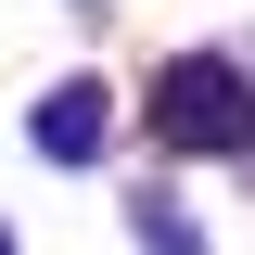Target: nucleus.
I'll return each instance as SVG.
<instances>
[{"instance_id":"obj_1","label":"nucleus","mask_w":255,"mask_h":255,"mask_svg":"<svg viewBox=\"0 0 255 255\" xmlns=\"http://www.w3.org/2000/svg\"><path fill=\"white\" fill-rule=\"evenodd\" d=\"M153 140H179V153H255V90H243V64L179 51V64L153 77Z\"/></svg>"},{"instance_id":"obj_2","label":"nucleus","mask_w":255,"mask_h":255,"mask_svg":"<svg viewBox=\"0 0 255 255\" xmlns=\"http://www.w3.org/2000/svg\"><path fill=\"white\" fill-rule=\"evenodd\" d=\"M90 128H102V90H51V115H38V153H90Z\"/></svg>"}]
</instances>
